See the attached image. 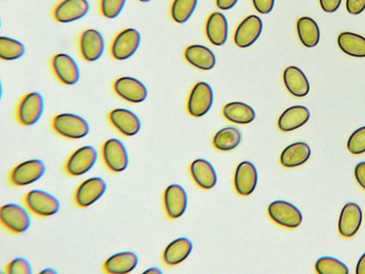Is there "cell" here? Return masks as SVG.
Here are the masks:
<instances>
[{
    "mask_svg": "<svg viewBox=\"0 0 365 274\" xmlns=\"http://www.w3.org/2000/svg\"><path fill=\"white\" fill-rule=\"evenodd\" d=\"M51 128L58 135L68 139H79L89 132L88 122L82 117L73 113H59L51 121Z\"/></svg>",
    "mask_w": 365,
    "mask_h": 274,
    "instance_id": "obj_1",
    "label": "cell"
},
{
    "mask_svg": "<svg viewBox=\"0 0 365 274\" xmlns=\"http://www.w3.org/2000/svg\"><path fill=\"white\" fill-rule=\"evenodd\" d=\"M44 108L43 96L38 92H30L19 101L16 118L22 126H31L36 123L42 116Z\"/></svg>",
    "mask_w": 365,
    "mask_h": 274,
    "instance_id": "obj_2",
    "label": "cell"
},
{
    "mask_svg": "<svg viewBox=\"0 0 365 274\" xmlns=\"http://www.w3.org/2000/svg\"><path fill=\"white\" fill-rule=\"evenodd\" d=\"M26 208L38 217H48L58 212L60 203L51 194L40 191L32 190L25 194L23 198Z\"/></svg>",
    "mask_w": 365,
    "mask_h": 274,
    "instance_id": "obj_3",
    "label": "cell"
},
{
    "mask_svg": "<svg viewBox=\"0 0 365 274\" xmlns=\"http://www.w3.org/2000/svg\"><path fill=\"white\" fill-rule=\"evenodd\" d=\"M141 41L140 34L133 28L120 31L110 45L111 56L115 60H125L138 50Z\"/></svg>",
    "mask_w": 365,
    "mask_h": 274,
    "instance_id": "obj_4",
    "label": "cell"
},
{
    "mask_svg": "<svg viewBox=\"0 0 365 274\" xmlns=\"http://www.w3.org/2000/svg\"><path fill=\"white\" fill-rule=\"evenodd\" d=\"M101 158L105 166L113 173L124 171L128 164L125 147L116 138H110L103 143L101 147Z\"/></svg>",
    "mask_w": 365,
    "mask_h": 274,
    "instance_id": "obj_5",
    "label": "cell"
},
{
    "mask_svg": "<svg viewBox=\"0 0 365 274\" xmlns=\"http://www.w3.org/2000/svg\"><path fill=\"white\" fill-rule=\"evenodd\" d=\"M46 170L43 162L38 159L24 161L14 166L9 174L10 184L24 186L38 180Z\"/></svg>",
    "mask_w": 365,
    "mask_h": 274,
    "instance_id": "obj_6",
    "label": "cell"
},
{
    "mask_svg": "<svg viewBox=\"0 0 365 274\" xmlns=\"http://www.w3.org/2000/svg\"><path fill=\"white\" fill-rule=\"evenodd\" d=\"M269 216L277 224L287 228H296L302 221V214L293 204L277 200L271 203L267 210Z\"/></svg>",
    "mask_w": 365,
    "mask_h": 274,
    "instance_id": "obj_7",
    "label": "cell"
},
{
    "mask_svg": "<svg viewBox=\"0 0 365 274\" xmlns=\"http://www.w3.org/2000/svg\"><path fill=\"white\" fill-rule=\"evenodd\" d=\"M96 150L91 146H86L74 151L66 161L64 171L70 176L76 177L86 173L95 164Z\"/></svg>",
    "mask_w": 365,
    "mask_h": 274,
    "instance_id": "obj_8",
    "label": "cell"
},
{
    "mask_svg": "<svg viewBox=\"0 0 365 274\" xmlns=\"http://www.w3.org/2000/svg\"><path fill=\"white\" fill-rule=\"evenodd\" d=\"M0 219L1 225L14 234L25 231L30 225V218L26 210L14 203L6 204L1 207Z\"/></svg>",
    "mask_w": 365,
    "mask_h": 274,
    "instance_id": "obj_9",
    "label": "cell"
},
{
    "mask_svg": "<svg viewBox=\"0 0 365 274\" xmlns=\"http://www.w3.org/2000/svg\"><path fill=\"white\" fill-rule=\"evenodd\" d=\"M213 91L206 82L197 83L190 91L187 111L194 117H201L210 109L213 103Z\"/></svg>",
    "mask_w": 365,
    "mask_h": 274,
    "instance_id": "obj_10",
    "label": "cell"
},
{
    "mask_svg": "<svg viewBox=\"0 0 365 274\" xmlns=\"http://www.w3.org/2000/svg\"><path fill=\"white\" fill-rule=\"evenodd\" d=\"M106 189L105 181L99 177H93L83 181L76 188L73 201L79 208H86L98 200Z\"/></svg>",
    "mask_w": 365,
    "mask_h": 274,
    "instance_id": "obj_11",
    "label": "cell"
},
{
    "mask_svg": "<svg viewBox=\"0 0 365 274\" xmlns=\"http://www.w3.org/2000/svg\"><path fill=\"white\" fill-rule=\"evenodd\" d=\"M51 69L57 79L65 85H73L80 78V70L76 61L68 54H55L51 61Z\"/></svg>",
    "mask_w": 365,
    "mask_h": 274,
    "instance_id": "obj_12",
    "label": "cell"
},
{
    "mask_svg": "<svg viewBox=\"0 0 365 274\" xmlns=\"http://www.w3.org/2000/svg\"><path fill=\"white\" fill-rule=\"evenodd\" d=\"M114 92L120 98L129 103L143 102L148 96V89L138 79L123 76L117 78L113 85Z\"/></svg>",
    "mask_w": 365,
    "mask_h": 274,
    "instance_id": "obj_13",
    "label": "cell"
},
{
    "mask_svg": "<svg viewBox=\"0 0 365 274\" xmlns=\"http://www.w3.org/2000/svg\"><path fill=\"white\" fill-rule=\"evenodd\" d=\"M262 19L252 14L245 17L237 26L234 41L240 48H247L252 45L259 37L262 31Z\"/></svg>",
    "mask_w": 365,
    "mask_h": 274,
    "instance_id": "obj_14",
    "label": "cell"
},
{
    "mask_svg": "<svg viewBox=\"0 0 365 274\" xmlns=\"http://www.w3.org/2000/svg\"><path fill=\"white\" fill-rule=\"evenodd\" d=\"M79 51L87 61H94L101 57L105 49V42L101 34L94 29L83 31L79 38Z\"/></svg>",
    "mask_w": 365,
    "mask_h": 274,
    "instance_id": "obj_15",
    "label": "cell"
},
{
    "mask_svg": "<svg viewBox=\"0 0 365 274\" xmlns=\"http://www.w3.org/2000/svg\"><path fill=\"white\" fill-rule=\"evenodd\" d=\"M87 0H62L52 11L53 19L60 23H70L85 16L89 11Z\"/></svg>",
    "mask_w": 365,
    "mask_h": 274,
    "instance_id": "obj_16",
    "label": "cell"
},
{
    "mask_svg": "<svg viewBox=\"0 0 365 274\" xmlns=\"http://www.w3.org/2000/svg\"><path fill=\"white\" fill-rule=\"evenodd\" d=\"M108 119L113 128L124 136L137 134L141 123L139 118L131 111L125 108H115L108 114Z\"/></svg>",
    "mask_w": 365,
    "mask_h": 274,
    "instance_id": "obj_17",
    "label": "cell"
},
{
    "mask_svg": "<svg viewBox=\"0 0 365 274\" xmlns=\"http://www.w3.org/2000/svg\"><path fill=\"white\" fill-rule=\"evenodd\" d=\"M163 203L170 218L175 219L180 217L185 213L187 203L185 191L178 184L168 186L164 191Z\"/></svg>",
    "mask_w": 365,
    "mask_h": 274,
    "instance_id": "obj_18",
    "label": "cell"
},
{
    "mask_svg": "<svg viewBox=\"0 0 365 274\" xmlns=\"http://www.w3.org/2000/svg\"><path fill=\"white\" fill-rule=\"evenodd\" d=\"M362 221V211L355 203H348L343 207L338 220V230L344 238H351L359 230Z\"/></svg>",
    "mask_w": 365,
    "mask_h": 274,
    "instance_id": "obj_19",
    "label": "cell"
},
{
    "mask_svg": "<svg viewBox=\"0 0 365 274\" xmlns=\"http://www.w3.org/2000/svg\"><path fill=\"white\" fill-rule=\"evenodd\" d=\"M257 183V171L250 161L241 162L236 168L234 184L237 193L243 196L250 195Z\"/></svg>",
    "mask_w": 365,
    "mask_h": 274,
    "instance_id": "obj_20",
    "label": "cell"
},
{
    "mask_svg": "<svg viewBox=\"0 0 365 274\" xmlns=\"http://www.w3.org/2000/svg\"><path fill=\"white\" fill-rule=\"evenodd\" d=\"M310 117L308 108L302 105H296L284 110L279 117L278 128L283 132L296 130L304 125Z\"/></svg>",
    "mask_w": 365,
    "mask_h": 274,
    "instance_id": "obj_21",
    "label": "cell"
},
{
    "mask_svg": "<svg viewBox=\"0 0 365 274\" xmlns=\"http://www.w3.org/2000/svg\"><path fill=\"white\" fill-rule=\"evenodd\" d=\"M138 256L130 251L121 252L110 256L103 265V270L108 274H124L131 272L137 265Z\"/></svg>",
    "mask_w": 365,
    "mask_h": 274,
    "instance_id": "obj_22",
    "label": "cell"
},
{
    "mask_svg": "<svg viewBox=\"0 0 365 274\" xmlns=\"http://www.w3.org/2000/svg\"><path fill=\"white\" fill-rule=\"evenodd\" d=\"M205 32L213 45H223L228 36V23L225 16L221 12L212 13L207 18Z\"/></svg>",
    "mask_w": 365,
    "mask_h": 274,
    "instance_id": "obj_23",
    "label": "cell"
},
{
    "mask_svg": "<svg viewBox=\"0 0 365 274\" xmlns=\"http://www.w3.org/2000/svg\"><path fill=\"white\" fill-rule=\"evenodd\" d=\"M283 81L287 91L294 96L303 97L309 91V83L307 76L297 66H290L284 69Z\"/></svg>",
    "mask_w": 365,
    "mask_h": 274,
    "instance_id": "obj_24",
    "label": "cell"
},
{
    "mask_svg": "<svg viewBox=\"0 0 365 274\" xmlns=\"http://www.w3.org/2000/svg\"><path fill=\"white\" fill-rule=\"evenodd\" d=\"M190 174L195 183L204 190L213 188L217 183L214 168L205 159L198 158L192 162Z\"/></svg>",
    "mask_w": 365,
    "mask_h": 274,
    "instance_id": "obj_25",
    "label": "cell"
},
{
    "mask_svg": "<svg viewBox=\"0 0 365 274\" xmlns=\"http://www.w3.org/2000/svg\"><path fill=\"white\" fill-rule=\"evenodd\" d=\"M184 55L189 64L201 70H210L216 64L213 52L203 45L188 46L185 50Z\"/></svg>",
    "mask_w": 365,
    "mask_h": 274,
    "instance_id": "obj_26",
    "label": "cell"
},
{
    "mask_svg": "<svg viewBox=\"0 0 365 274\" xmlns=\"http://www.w3.org/2000/svg\"><path fill=\"white\" fill-rule=\"evenodd\" d=\"M310 156L311 149L308 144L304 142H295L282 151L279 161L285 168H294L307 162Z\"/></svg>",
    "mask_w": 365,
    "mask_h": 274,
    "instance_id": "obj_27",
    "label": "cell"
},
{
    "mask_svg": "<svg viewBox=\"0 0 365 274\" xmlns=\"http://www.w3.org/2000/svg\"><path fill=\"white\" fill-rule=\"evenodd\" d=\"M192 249L191 241L185 237L178 238L172 241L165 248L163 253L164 263L174 266L185 260Z\"/></svg>",
    "mask_w": 365,
    "mask_h": 274,
    "instance_id": "obj_28",
    "label": "cell"
},
{
    "mask_svg": "<svg viewBox=\"0 0 365 274\" xmlns=\"http://www.w3.org/2000/svg\"><path fill=\"white\" fill-rule=\"evenodd\" d=\"M224 117L234 123L248 124L255 118L254 109L248 104L241 101L227 103L222 109Z\"/></svg>",
    "mask_w": 365,
    "mask_h": 274,
    "instance_id": "obj_29",
    "label": "cell"
},
{
    "mask_svg": "<svg viewBox=\"0 0 365 274\" xmlns=\"http://www.w3.org/2000/svg\"><path fill=\"white\" fill-rule=\"evenodd\" d=\"M340 49L346 54L357 58L365 57V38L352 32H342L337 38Z\"/></svg>",
    "mask_w": 365,
    "mask_h": 274,
    "instance_id": "obj_30",
    "label": "cell"
},
{
    "mask_svg": "<svg viewBox=\"0 0 365 274\" xmlns=\"http://www.w3.org/2000/svg\"><path fill=\"white\" fill-rule=\"evenodd\" d=\"M297 31L301 43L307 48L317 46L320 39V31L316 21L309 17H300L297 21Z\"/></svg>",
    "mask_w": 365,
    "mask_h": 274,
    "instance_id": "obj_31",
    "label": "cell"
},
{
    "mask_svg": "<svg viewBox=\"0 0 365 274\" xmlns=\"http://www.w3.org/2000/svg\"><path fill=\"white\" fill-rule=\"evenodd\" d=\"M242 140L240 131L232 126H227L218 131L213 137V146L222 151L235 148Z\"/></svg>",
    "mask_w": 365,
    "mask_h": 274,
    "instance_id": "obj_32",
    "label": "cell"
},
{
    "mask_svg": "<svg viewBox=\"0 0 365 274\" xmlns=\"http://www.w3.org/2000/svg\"><path fill=\"white\" fill-rule=\"evenodd\" d=\"M24 45L18 40L6 37H0V58L6 61L16 60L24 56Z\"/></svg>",
    "mask_w": 365,
    "mask_h": 274,
    "instance_id": "obj_33",
    "label": "cell"
},
{
    "mask_svg": "<svg viewBox=\"0 0 365 274\" xmlns=\"http://www.w3.org/2000/svg\"><path fill=\"white\" fill-rule=\"evenodd\" d=\"M197 0H174L171 6L173 19L179 24L186 22L193 14Z\"/></svg>",
    "mask_w": 365,
    "mask_h": 274,
    "instance_id": "obj_34",
    "label": "cell"
},
{
    "mask_svg": "<svg viewBox=\"0 0 365 274\" xmlns=\"http://www.w3.org/2000/svg\"><path fill=\"white\" fill-rule=\"evenodd\" d=\"M315 270L319 274H348V267L341 260L330 256L319 258L315 263Z\"/></svg>",
    "mask_w": 365,
    "mask_h": 274,
    "instance_id": "obj_35",
    "label": "cell"
},
{
    "mask_svg": "<svg viewBox=\"0 0 365 274\" xmlns=\"http://www.w3.org/2000/svg\"><path fill=\"white\" fill-rule=\"evenodd\" d=\"M346 147L354 155L365 153V126L357 128L351 134Z\"/></svg>",
    "mask_w": 365,
    "mask_h": 274,
    "instance_id": "obj_36",
    "label": "cell"
},
{
    "mask_svg": "<svg viewBox=\"0 0 365 274\" xmlns=\"http://www.w3.org/2000/svg\"><path fill=\"white\" fill-rule=\"evenodd\" d=\"M126 0H100L101 14L107 19H114L122 11Z\"/></svg>",
    "mask_w": 365,
    "mask_h": 274,
    "instance_id": "obj_37",
    "label": "cell"
},
{
    "mask_svg": "<svg viewBox=\"0 0 365 274\" xmlns=\"http://www.w3.org/2000/svg\"><path fill=\"white\" fill-rule=\"evenodd\" d=\"M8 274H31V267L27 260L23 258H15L9 262L4 270Z\"/></svg>",
    "mask_w": 365,
    "mask_h": 274,
    "instance_id": "obj_38",
    "label": "cell"
},
{
    "mask_svg": "<svg viewBox=\"0 0 365 274\" xmlns=\"http://www.w3.org/2000/svg\"><path fill=\"white\" fill-rule=\"evenodd\" d=\"M252 4L259 13L266 14L272 11L274 0H252Z\"/></svg>",
    "mask_w": 365,
    "mask_h": 274,
    "instance_id": "obj_39",
    "label": "cell"
},
{
    "mask_svg": "<svg viewBox=\"0 0 365 274\" xmlns=\"http://www.w3.org/2000/svg\"><path fill=\"white\" fill-rule=\"evenodd\" d=\"M346 8L351 14H359L365 9V0H346Z\"/></svg>",
    "mask_w": 365,
    "mask_h": 274,
    "instance_id": "obj_40",
    "label": "cell"
},
{
    "mask_svg": "<svg viewBox=\"0 0 365 274\" xmlns=\"http://www.w3.org/2000/svg\"><path fill=\"white\" fill-rule=\"evenodd\" d=\"M322 9L327 13L336 11L341 5V0H319Z\"/></svg>",
    "mask_w": 365,
    "mask_h": 274,
    "instance_id": "obj_41",
    "label": "cell"
},
{
    "mask_svg": "<svg viewBox=\"0 0 365 274\" xmlns=\"http://www.w3.org/2000/svg\"><path fill=\"white\" fill-rule=\"evenodd\" d=\"M354 176L358 183L365 189V161L360 162L356 166Z\"/></svg>",
    "mask_w": 365,
    "mask_h": 274,
    "instance_id": "obj_42",
    "label": "cell"
},
{
    "mask_svg": "<svg viewBox=\"0 0 365 274\" xmlns=\"http://www.w3.org/2000/svg\"><path fill=\"white\" fill-rule=\"evenodd\" d=\"M238 0H216L217 6L221 10H229L237 4Z\"/></svg>",
    "mask_w": 365,
    "mask_h": 274,
    "instance_id": "obj_43",
    "label": "cell"
},
{
    "mask_svg": "<svg viewBox=\"0 0 365 274\" xmlns=\"http://www.w3.org/2000/svg\"><path fill=\"white\" fill-rule=\"evenodd\" d=\"M356 274H365V253L359 259L356 266Z\"/></svg>",
    "mask_w": 365,
    "mask_h": 274,
    "instance_id": "obj_44",
    "label": "cell"
},
{
    "mask_svg": "<svg viewBox=\"0 0 365 274\" xmlns=\"http://www.w3.org/2000/svg\"><path fill=\"white\" fill-rule=\"evenodd\" d=\"M145 273H161L162 271L158 269V268H150L148 270H146L145 272Z\"/></svg>",
    "mask_w": 365,
    "mask_h": 274,
    "instance_id": "obj_45",
    "label": "cell"
},
{
    "mask_svg": "<svg viewBox=\"0 0 365 274\" xmlns=\"http://www.w3.org/2000/svg\"><path fill=\"white\" fill-rule=\"evenodd\" d=\"M41 273H49V274H51V273H56V272L51 269V268H46L42 271L40 272Z\"/></svg>",
    "mask_w": 365,
    "mask_h": 274,
    "instance_id": "obj_46",
    "label": "cell"
},
{
    "mask_svg": "<svg viewBox=\"0 0 365 274\" xmlns=\"http://www.w3.org/2000/svg\"><path fill=\"white\" fill-rule=\"evenodd\" d=\"M138 1H141V2H148V1H150V0H138Z\"/></svg>",
    "mask_w": 365,
    "mask_h": 274,
    "instance_id": "obj_47",
    "label": "cell"
}]
</instances>
